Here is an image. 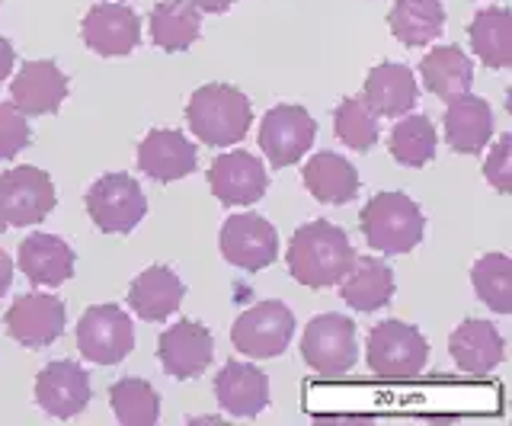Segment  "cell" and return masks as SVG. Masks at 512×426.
Segmentation results:
<instances>
[{"instance_id": "cell-17", "label": "cell", "mask_w": 512, "mask_h": 426, "mask_svg": "<svg viewBox=\"0 0 512 426\" xmlns=\"http://www.w3.org/2000/svg\"><path fill=\"white\" fill-rule=\"evenodd\" d=\"M196 145L176 129H154L138 145V170L157 183L183 180L196 170Z\"/></svg>"}, {"instance_id": "cell-22", "label": "cell", "mask_w": 512, "mask_h": 426, "mask_svg": "<svg viewBox=\"0 0 512 426\" xmlns=\"http://www.w3.org/2000/svg\"><path fill=\"white\" fill-rule=\"evenodd\" d=\"M186 298L183 279L170 266H148L128 289V305L141 321H167L180 311Z\"/></svg>"}, {"instance_id": "cell-10", "label": "cell", "mask_w": 512, "mask_h": 426, "mask_svg": "<svg viewBox=\"0 0 512 426\" xmlns=\"http://www.w3.org/2000/svg\"><path fill=\"white\" fill-rule=\"evenodd\" d=\"M317 122L304 106L282 103L272 106L260 122V148L269 157L272 167H292L298 164L308 148L314 145Z\"/></svg>"}, {"instance_id": "cell-18", "label": "cell", "mask_w": 512, "mask_h": 426, "mask_svg": "<svg viewBox=\"0 0 512 426\" xmlns=\"http://www.w3.org/2000/svg\"><path fill=\"white\" fill-rule=\"evenodd\" d=\"M13 106L23 116H48L58 113V106L68 97V77L55 61H29L10 84Z\"/></svg>"}, {"instance_id": "cell-15", "label": "cell", "mask_w": 512, "mask_h": 426, "mask_svg": "<svg viewBox=\"0 0 512 426\" xmlns=\"http://www.w3.org/2000/svg\"><path fill=\"white\" fill-rule=\"evenodd\" d=\"M80 33H84L90 52L103 58H122L135 52V45L141 39V20L125 4H96L87 10Z\"/></svg>"}, {"instance_id": "cell-32", "label": "cell", "mask_w": 512, "mask_h": 426, "mask_svg": "<svg viewBox=\"0 0 512 426\" xmlns=\"http://www.w3.org/2000/svg\"><path fill=\"white\" fill-rule=\"evenodd\" d=\"M388 151L397 164L404 167H423L436 157V125L429 116H410L394 125L388 138Z\"/></svg>"}, {"instance_id": "cell-34", "label": "cell", "mask_w": 512, "mask_h": 426, "mask_svg": "<svg viewBox=\"0 0 512 426\" xmlns=\"http://www.w3.org/2000/svg\"><path fill=\"white\" fill-rule=\"evenodd\" d=\"M333 129H336V138H340L346 148L359 151V154L372 151L378 145V119H375L372 109H368L365 100L346 97L340 106H336Z\"/></svg>"}, {"instance_id": "cell-38", "label": "cell", "mask_w": 512, "mask_h": 426, "mask_svg": "<svg viewBox=\"0 0 512 426\" xmlns=\"http://www.w3.org/2000/svg\"><path fill=\"white\" fill-rule=\"evenodd\" d=\"M10 282H13V260H10L7 250L0 247V295H7Z\"/></svg>"}, {"instance_id": "cell-30", "label": "cell", "mask_w": 512, "mask_h": 426, "mask_svg": "<svg viewBox=\"0 0 512 426\" xmlns=\"http://www.w3.org/2000/svg\"><path fill=\"white\" fill-rule=\"evenodd\" d=\"M199 29V10L189 0H160L151 10V42L164 52H186Z\"/></svg>"}, {"instance_id": "cell-11", "label": "cell", "mask_w": 512, "mask_h": 426, "mask_svg": "<svg viewBox=\"0 0 512 426\" xmlns=\"http://www.w3.org/2000/svg\"><path fill=\"white\" fill-rule=\"evenodd\" d=\"M221 257L228 260L237 270H266L269 263H276L279 257V234L263 215H231L228 222L221 225Z\"/></svg>"}, {"instance_id": "cell-12", "label": "cell", "mask_w": 512, "mask_h": 426, "mask_svg": "<svg viewBox=\"0 0 512 426\" xmlns=\"http://www.w3.org/2000/svg\"><path fill=\"white\" fill-rule=\"evenodd\" d=\"M4 324L16 343L29 346V350H42V346H52L64 334L68 311H64V302L55 295L29 292L10 305Z\"/></svg>"}, {"instance_id": "cell-14", "label": "cell", "mask_w": 512, "mask_h": 426, "mask_svg": "<svg viewBox=\"0 0 512 426\" xmlns=\"http://www.w3.org/2000/svg\"><path fill=\"white\" fill-rule=\"evenodd\" d=\"M208 186L221 205H253L266 196L269 173L250 151H228L212 161Z\"/></svg>"}, {"instance_id": "cell-26", "label": "cell", "mask_w": 512, "mask_h": 426, "mask_svg": "<svg viewBox=\"0 0 512 426\" xmlns=\"http://www.w3.org/2000/svg\"><path fill=\"white\" fill-rule=\"evenodd\" d=\"M301 180H304V186H308V193L324 205H346V202H352V196L359 193L356 167L333 151L314 154L311 161L304 164Z\"/></svg>"}, {"instance_id": "cell-33", "label": "cell", "mask_w": 512, "mask_h": 426, "mask_svg": "<svg viewBox=\"0 0 512 426\" xmlns=\"http://www.w3.org/2000/svg\"><path fill=\"white\" fill-rule=\"evenodd\" d=\"M471 282L477 298L496 314L512 311V260L506 254H487L474 263Z\"/></svg>"}, {"instance_id": "cell-8", "label": "cell", "mask_w": 512, "mask_h": 426, "mask_svg": "<svg viewBox=\"0 0 512 426\" xmlns=\"http://www.w3.org/2000/svg\"><path fill=\"white\" fill-rule=\"evenodd\" d=\"M77 350L96 366H116L135 350V327L119 305H93L77 321Z\"/></svg>"}, {"instance_id": "cell-31", "label": "cell", "mask_w": 512, "mask_h": 426, "mask_svg": "<svg viewBox=\"0 0 512 426\" xmlns=\"http://www.w3.org/2000/svg\"><path fill=\"white\" fill-rule=\"evenodd\" d=\"M109 404L125 426H154L160 420V398L144 378H119L109 388Z\"/></svg>"}, {"instance_id": "cell-27", "label": "cell", "mask_w": 512, "mask_h": 426, "mask_svg": "<svg viewBox=\"0 0 512 426\" xmlns=\"http://www.w3.org/2000/svg\"><path fill=\"white\" fill-rule=\"evenodd\" d=\"M420 74L429 93H436L439 100L452 103L461 93H471L474 84V65L458 45H436L423 61Z\"/></svg>"}, {"instance_id": "cell-3", "label": "cell", "mask_w": 512, "mask_h": 426, "mask_svg": "<svg viewBox=\"0 0 512 426\" xmlns=\"http://www.w3.org/2000/svg\"><path fill=\"white\" fill-rule=\"evenodd\" d=\"M362 234L372 250L384 257L410 254V250L423 241L426 218L410 196L404 193H378L365 202L359 215Z\"/></svg>"}, {"instance_id": "cell-1", "label": "cell", "mask_w": 512, "mask_h": 426, "mask_svg": "<svg viewBox=\"0 0 512 426\" xmlns=\"http://www.w3.org/2000/svg\"><path fill=\"white\" fill-rule=\"evenodd\" d=\"M285 260H288V273H292L295 282H301V286L330 289L349 273L356 254H352L343 228L317 218V222L301 225L292 234Z\"/></svg>"}, {"instance_id": "cell-9", "label": "cell", "mask_w": 512, "mask_h": 426, "mask_svg": "<svg viewBox=\"0 0 512 426\" xmlns=\"http://www.w3.org/2000/svg\"><path fill=\"white\" fill-rule=\"evenodd\" d=\"M55 183L39 167H13L0 173V218L13 228L39 225L55 209Z\"/></svg>"}, {"instance_id": "cell-13", "label": "cell", "mask_w": 512, "mask_h": 426, "mask_svg": "<svg viewBox=\"0 0 512 426\" xmlns=\"http://www.w3.org/2000/svg\"><path fill=\"white\" fill-rule=\"evenodd\" d=\"M157 356H160V366L167 369V375L180 378V382L196 378L212 366V356H215L212 330L192 318L173 324L160 334Z\"/></svg>"}, {"instance_id": "cell-28", "label": "cell", "mask_w": 512, "mask_h": 426, "mask_svg": "<svg viewBox=\"0 0 512 426\" xmlns=\"http://www.w3.org/2000/svg\"><path fill=\"white\" fill-rule=\"evenodd\" d=\"M391 33L407 49L416 45H429L442 36L445 29V7L442 0H397L391 7Z\"/></svg>"}, {"instance_id": "cell-23", "label": "cell", "mask_w": 512, "mask_h": 426, "mask_svg": "<svg viewBox=\"0 0 512 426\" xmlns=\"http://www.w3.org/2000/svg\"><path fill=\"white\" fill-rule=\"evenodd\" d=\"M506 343L490 321L468 318L452 337H448V353H452L455 366L468 375H487L503 362Z\"/></svg>"}, {"instance_id": "cell-21", "label": "cell", "mask_w": 512, "mask_h": 426, "mask_svg": "<svg viewBox=\"0 0 512 426\" xmlns=\"http://www.w3.org/2000/svg\"><path fill=\"white\" fill-rule=\"evenodd\" d=\"M16 263H20V270L26 273L32 286L58 289L74 276V250L61 238H55V234H42V231L29 234L20 244Z\"/></svg>"}, {"instance_id": "cell-7", "label": "cell", "mask_w": 512, "mask_h": 426, "mask_svg": "<svg viewBox=\"0 0 512 426\" xmlns=\"http://www.w3.org/2000/svg\"><path fill=\"white\" fill-rule=\"evenodd\" d=\"M295 337V314L282 302H260L247 308L231 327V343L250 359H272L288 350Z\"/></svg>"}, {"instance_id": "cell-4", "label": "cell", "mask_w": 512, "mask_h": 426, "mask_svg": "<svg viewBox=\"0 0 512 426\" xmlns=\"http://www.w3.org/2000/svg\"><path fill=\"white\" fill-rule=\"evenodd\" d=\"M365 359H368V369H372L375 375L404 382V378H413L426 369L429 343L413 324L381 321L368 330Z\"/></svg>"}, {"instance_id": "cell-19", "label": "cell", "mask_w": 512, "mask_h": 426, "mask_svg": "<svg viewBox=\"0 0 512 426\" xmlns=\"http://www.w3.org/2000/svg\"><path fill=\"white\" fill-rule=\"evenodd\" d=\"M215 398L224 414L231 417H256L269 404V375L250 362H228L215 375Z\"/></svg>"}, {"instance_id": "cell-6", "label": "cell", "mask_w": 512, "mask_h": 426, "mask_svg": "<svg viewBox=\"0 0 512 426\" xmlns=\"http://www.w3.org/2000/svg\"><path fill=\"white\" fill-rule=\"evenodd\" d=\"M301 356L317 375H346L359 359L356 324L346 314H317L301 337Z\"/></svg>"}, {"instance_id": "cell-37", "label": "cell", "mask_w": 512, "mask_h": 426, "mask_svg": "<svg viewBox=\"0 0 512 426\" xmlns=\"http://www.w3.org/2000/svg\"><path fill=\"white\" fill-rule=\"evenodd\" d=\"M13 61H16V52H13V45L0 36V84L7 81L10 71H13Z\"/></svg>"}, {"instance_id": "cell-36", "label": "cell", "mask_w": 512, "mask_h": 426, "mask_svg": "<svg viewBox=\"0 0 512 426\" xmlns=\"http://www.w3.org/2000/svg\"><path fill=\"white\" fill-rule=\"evenodd\" d=\"M484 177L493 189L509 193L512 189V135H500V141L493 145L484 164Z\"/></svg>"}, {"instance_id": "cell-40", "label": "cell", "mask_w": 512, "mask_h": 426, "mask_svg": "<svg viewBox=\"0 0 512 426\" xmlns=\"http://www.w3.org/2000/svg\"><path fill=\"white\" fill-rule=\"evenodd\" d=\"M4 231H7V222H4V218H0V238H4Z\"/></svg>"}, {"instance_id": "cell-39", "label": "cell", "mask_w": 512, "mask_h": 426, "mask_svg": "<svg viewBox=\"0 0 512 426\" xmlns=\"http://www.w3.org/2000/svg\"><path fill=\"white\" fill-rule=\"evenodd\" d=\"M189 4L199 13H224V10H231L234 0H189Z\"/></svg>"}, {"instance_id": "cell-5", "label": "cell", "mask_w": 512, "mask_h": 426, "mask_svg": "<svg viewBox=\"0 0 512 426\" xmlns=\"http://www.w3.org/2000/svg\"><path fill=\"white\" fill-rule=\"evenodd\" d=\"M87 215L103 234H128L148 215V199L135 177L106 173L87 189Z\"/></svg>"}, {"instance_id": "cell-24", "label": "cell", "mask_w": 512, "mask_h": 426, "mask_svg": "<svg viewBox=\"0 0 512 426\" xmlns=\"http://www.w3.org/2000/svg\"><path fill=\"white\" fill-rule=\"evenodd\" d=\"M493 138V109L474 93H461L445 109V141L458 154H480Z\"/></svg>"}, {"instance_id": "cell-29", "label": "cell", "mask_w": 512, "mask_h": 426, "mask_svg": "<svg viewBox=\"0 0 512 426\" xmlns=\"http://www.w3.org/2000/svg\"><path fill=\"white\" fill-rule=\"evenodd\" d=\"M471 49L487 68H509L512 65V13L506 7H487L474 13L471 20Z\"/></svg>"}, {"instance_id": "cell-20", "label": "cell", "mask_w": 512, "mask_h": 426, "mask_svg": "<svg viewBox=\"0 0 512 426\" xmlns=\"http://www.w3.org/2000/svg\"><path fill=\"white\" fill-rule=\"evenodd\" d=\"M362 100L368 103L375 116H407L410 109L420 100V87H416V77L407 65H397V61H384L375 65L365 77L362 87Z\"/></svg>"}, {"instance_id": "cell-16", "label": "cell", "mask_w": 512, "mask_h": 426, "mask_svg": "<svg viewBox=\"0 0 512 426\" xmlns=\"http://www.w3.org/2000/svg\"><path fill=\"white\" fill-rule=\"evenodd\" d=\"M36 401L45 414L71 420L90 404V375L71 359L48 362L36 378Z\"/></svg>"}, {"instance_id": "cell-35", "label": "cell", "mask_w": 512, "mask_h": 426, "mask_svg": "<svg viewBox=\"0 0 512 426\" xmlns=\"http://www.w3.org/2000/svg\"><path fill=\"white\" fill-rule=\"evenodd\" d=\"M29 122L13 103H0V161H13L29 145Z\"/></svg>"}, {"instance_id": "cell-25", "label": "cell", "mask_w": 512, "mask_h": 426, "mask_svg": "<svg viewBox=\"0 0 512 426\" xmlns=\"http://www.w3.org/2000/svg\"><path fill=\"white\" fill-rule=\"evenodd\" d=\"M352 311H378L394 298V270L381 257H356L349 273L336 282Z\"/></svg>"}, {"instance_id": "cell-2", "label": "cell", "mask_w": 512, "mask_h": 426, "mask_svg": "<svg viewBox=\"0 0 512 426\" xmlns=\"http://www.w3.org/2000/svg\"><path fill=\"white\" fill-rule=\"evenodd\" d=\"M186 122L192 135L202 145L212 148H228L244 141L253 122V109L247 93H240L231 84H205L189 97L186 106Z\"/></svg>"}, {"instance_id": "cell-41", "label": "cell", "mask_w": 512, "mask_h": 426, "mask_svg": "<svg viewBox=\"0 0 512 426\" xmlns=\"http://www.w3.org/2000/svg\"><path fill=\"white\" fill-rule=\"evenodd\" d=\"M0 4H4V0H0Z\"/></svg>"}]
</instances>
